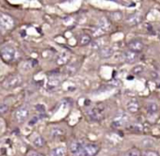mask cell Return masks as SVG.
I'll return each mask as SVG.
<instances>
[{
    "instance_id": "cell-1",
    "label": "cell",
    "mask_w": 160,
    "mask_h": 156,
    "mask_svg": "<svg viewBox=\"0 0 160 156\" xmlns=\"http://www.w3.org/2000/svg\"><path fill=\"white\" fill-rule=\"evenodd\" d=\"M0 56L5 63H11L15 59L16 50L14 47L7 45L0 49Z\"/></svg>"
},
{
    "instance_id": "cell-2",
    "label": "cell",
    "mask_w": 160,
    "mask_h": 156,
    "mask_svg": "<svg viewBox=\"0 0 160 156\" xmlns=\"http://www.w3.org/2000/svg\"><path fill=\"white\" fill-rule=\"evenodd\" d=\"M15 26L14 19L8 14H0V31L8 32Z\"/></svg>"
},
{
    "instance_id": "cell-3",
    "label": "cell",
    "mask_w": 160,
    "mask_h": 156,
    "mask_svg": "<svg viewBox=\"0 0 160 156\" xmlns=\"http://www.w3.org/2000/svg\"><path fill=\"white\" fill-rule=\"evenodd\" d=\"M88 117L93 121H100L105 117V107L102 105H96L90 108L87 111Z\"/></svg>"
},
{
    "instance_id": "cell-4",
    "label": "cell",
    "mask_w": 160,
    "mask_h": 156,
    "mask_svg": "<svg viewBox=\"0 0 160 156\" xmlns=\"http://www.w3.org/2000/svg\"><path fill=\"white\" fill-rule=\"evenodd\" d=\"M22 83H23L22 76L19 74H14V75H12L9 78H7L3 83V87L6 90H13V89H16L19 86H21Z\"/></svg>"
},
{
    "instance_id": "cell-5",
    "label": "cell",
    "mask_w": 160,
    "mask_h": 156,
    "mask_svg": "<svg viewBox=\"0 0 160 156\" xmlns=\"http://www.w3.org/2000/svg\"><path fill=\"white\" fill-rule=\"evenodd\" d=\"M128 122V117L124 113H120L116 115L112 121H111V127L114 129H121L122 127H125Z\"/></svg>"
},
{
    "instance_id": "cell-6",
    "label": "cell",
    "mask_w": 160,
    "mask_h": 156,
    "mask_svg": "<svg viewBox=\"0 0 160 156\" xmlns=\"http://www.w3.org/2000/svg\"><path fill=\"white\" fill-rule=\"evenodd\" d=\"M69 150L73 156H85L84 154V146L79 141L73 140L70 143Z\"/></svg>"
},
{
    "instance_id": "cell-7",
    "label": "cell",
    "mask_w": 160,
    "mask_h": 156,
    "mask_svg": "<svg viewBox=\"0 0 160 156\" xmlns=\"http://www.w3.org/2000/svg\"><path fill=\"white\" fill-rule=\"evenodd\" d=\"M28 117H29V109L27 105H23L19 107L15 112V119L19 123L25 122Z\"/></svg>"
},
{
    "instance_id": "cell-8",
    "label": "cell",
    "mask_w": 160,
    "mask_h": 156,
    "mask_svg": "<svg viewBox=\"0 0 160 156\" xmlns=\"http://www.w3.org/2000/svg\"><path fill=\"white\" fill-rule=\"evenodd\" d=\"M142 22V16L138 13L130 14L125 18V24L130 27H136Z\"/></svg>"
},
{
    "instance_id": "cell-9",
    "label": "cell",
    "mask_w": 160,
    "mask_h": 156,
    "mask_svg": "<svg viewBox=\"0 0 160 156\" xmlns=\"http://www.w3.org/2000/svg\"><path fill=\"white\" fill-rule=\"evenodd\" d=\"M99 146L97 144H86L84 145V154L85 156H95L99 152Z\"/></svg>"
},
{
    "instance_id": "cell-10",
    "label": "cell",
    "mask_w": 160,
    "mask_h": 156,
    "mask_svg": "<svg viewBox=\"0 0 160 156\" xmlns=\"http://www.w3.org/2000/svg\"><path fill=\"white\" fill-rule=\"evenodd\" d=\"M128 49L130 51H133V52L137 53V54H139L140 52L143 51L144 44L138 40H134V41H130L128 43Z\"/></svg>"
},
{
    "instance_id": "cell-11",
    "label": "cell",
    "mask_w": 160,
    "mask_h": 156,
    "mask_svg": "<svg viewBox=\"0 0 160 156\" xmlns=\"http://www.w3.org/2000/svg\"><path fill=\"white\" fill-rule=\"evenodd\" d=\"M114 50L110 46H104L99 50V56L101 58H109L113 56Z\"/></svg>"
},
{
    "instance_id": "cell-12",
    "label": "cell",
    "mask_w": 160,
    "mask_h": 156,
    "mask_svg": "<svg viewBox=\"0 0 160 156\" xmlns=\"http://www.w3.org/2000/svg\"><path fill=\"white\" fill-rule=\"evenodd\" d=\"M123 56H124V59H125V61L127 63L132 64V63H135L137 61V59L138 57V54H137V53H135L133 51L128 50V51H125L124 52Z\"/></svg>"
},
{
    "instance_id": "cell-13",
    "label": "cell",
    "mask_w": 160,
    "mask_h": 156,
    "mask_svg": "<svg viewBox=\"0 0 160 156\" xmlns=\"http://www.w3.org/2000/svg\"><path fill=\"white\" fill-rule=\"evenodd\" d=\"M139 107H140L139 103H138L137 100H135V99L130 100V101L127 103V105H126L127 111H128V112H130V113H133V114H134V113L138 112Z\"/></svg>"
},
{
    "instance_id": "cell-14",
    "label": "cell",
    "mask_w": 160,
    "mask_h": 156,
    "mask_svg": "<svg viewBox=\"0 0 160 156\" xmlns=\"http://www.w3.org/2000/svg\"><path fill=\"white\" fill-rule=\"evenodd\" d=\"M66 154H67L66 148H64V147H57V148H54L50 151L49 156H66Z\"/></svg>"
},
{
    "instance_id": "cell-15",
    "label": "cell",
    "mask_w": 160,
    "mask_h": 156,
    "mask_svg": "<svg viewBox=\"0 0 160 156\" xmlns=\"http://www.w3.org/2000/svg\"><path fill=\"white\" fill-rule=\"evenodd\" d=\"M126 129L128 131H131L134 133H141L143 131V125L138 122H135V123H131V124L127 125Z\"/></svg>"
},
{
    "instance_id": "cell-16",
    "label": "cell",
    "mask_w": 160,
    "mask_h": 156,
    "mask_svg": "<svg viewBox=\"0 0 160 156\" xmlns=\"http://www.w3.org/2000/svg\"><path fill=\"white\" fill-rule=\"evenodd\" d=\"M64 134H65V131L61 127H53L50 131V134L53 138L60 137V136L64 135Z\"/></svg>"
},
{
    "instance_id": "cell-17",
    "label": "cell",
    "mask_w": 160,
    "mask_h": 156,
    "mask_svg": "<svg viewBox=\"0 0 160 156\" xmlns=\"http://www.w3.org/2000/svg\"><path fill=\"white\" fill-rule=\"evenodd\" d=\"M60 85V81L58 79V78H51V79L48 80L47 84H46V88L49 90H56L57 88H58Z\"/></svg>"
},
{
    "instance_id": "cell-18",
    "label": "cell",
    "mask_w": 160,
    "mask_h": 156,
    "mask_svg": "<svg viewBox=\"0 0 160 156\" xmlns=\"http://www.w3.org/2000/svg\"><path fill=\"white\" fill-rule=\"evenodd\" d=\"M99 27H100L102 29H104L106 32H108V31L111 28V23L108 21V18L103 17V18H101V19L99 20Z\"/></svg>"
},
{
    "instance_id": "cell-19",
    "label": "cell",
    "mask_w": 160,
    "mask_h": 156,
    "mask_svg": "<svg viewBox=\"0 0 160 156\" xmlns=\"http://www.w3.org/2000/svg\"><path fill=\"white\" fill-rule=\"evenodd\" d=\"M32 143H33V146L36 147V148H42V147L45 146L46 141H45V139H44L42 135H37V136L33 139Z\"/></svg>"
},
{
    "instance_id": "cell-20",
    "label": "cell",
    "mask_w": 160,
    "mask_h": 156,
    "mask_svg": "<svg viewBox=\"0 0 160 156\" xmlns=\"http://www.w3.org/2000/svg\"><path fill=\"white\" fill-rule=\"evenodd\" d=\"M92 42V36L89 34H82L81 36L79 37V44L85 46L88 45Z\"/></svg>"
},
{
    "instance_id": "cell-21",
    "label": "cell",
    "mask_w": 160,
    "mask_h": 156,
    "mask_svg": "<svg viewBox=\"0 0 160 156\" xmlns=\"http://www.w3.org/2000/svg\"><path fill=\"white\" fill-rule=\"evenodd\" d=\"M106 33H107V32H106L104 29H102L99 26L92 29V35L94 38H96V39H100V38H101L102 36H104Z\"/></svg>"
},
{
    "instance_id": "cell-22",
    "label": "cell",
    "mask_w": 160,
    "mask_h": 156,
    "mask_svg": "<svg viewBox=\"0 0 160 156\" xmlns=\"http://www.w3.org/2000/svg\"><path fill=\"white\" fill-rule=\"evenodd\" d=\"M69 58H70V54H68L67 52L62 53V54L58 57L57 63H58V65H64V64H66V63L68 62Z\"/></svg>"
},
{
    "instance_id": "cell-23",
    "label": "cell",
    "mask_w": 160,
    "mask_h": 156,
    "mask_svg": "<svg viewBox=\"0 0 160 156\" xmlns=\"http://www.w3.org/2000/svg\"><path fill=\"white\" fill-rule=\"evenodd\" d=\"M158 111V105L154 102H151L147 105V112L149 114H155Z\"/></svg>"
},
{
    "instance_id": "cell-24",
    "label": "cell",
    "mask_w": 160,
    "mask_h": 156,
    "mask_svg": "<svg viewBox=\"0 0 160 156\" xmlns=\"http://www.w3.org/2000/svg\"><path fill=\"white\" fill-rule=\"evenodd\" d=\"M122 156H140V152L138 149H131L123 152Z\"/></svg>"
},
{
    "instance_id": "cell-25",
    "label": "cell",
    "mask_w": 160,
    "mask_h": 156,
    "mask_svg": "<svg viewBox=\"0 0 160 156\" xmlns=\"http://www.w3.org/2000/svg\"><path fill=\"white\" fill-rule=\"evenodd\" d=\"M92 47L94 48V49H99L100 50L101 48L104 47V41L101 40V38L100 39H96L95 41H92Z\"/></svg>"
},
{
    "instance_id": "cell-26",
    "label": "cell",
    "mask_w": 160,
    "mask_h": 156,
    "mask_svg": "<svg viewBox=\"0 0 160 156\" xmlns=\"http://www.w3.org/2000/svg\"><path fill=\"white\" fill-rule=\"evenodd\" d=\"M77 71V67H76V63H73V64H70L69 67L66 69V72L69 74V75H73L75 72Z\"/></svg>"
},
{
    "instance_id": "cell-27",
    "label": "cell",
    "mask_w": 160,
    "mask_h": 156,
    "mask_svg": "<svg viewBox=\"0 0 160 156\" xmlns=\"http://www.w3.org/2000/svg\"><path fill=\"white\" fill-rule=\"evenodd\" d=\"M153 146V141L150 138H144L142 140V147L146 149H150Z\"/></svg>"
},
{
    "instance_id": "cell-28",
    "label": "cell",
    "mask_w": 160,
    "mask_h": 156,
    "mask_svg": "<svg viewBox=\"0 0 160 156\" xmlns=\"http://www.w3.org/2000/svg\"><path fill=\"white\" fill-rule=\"evenodd\" d=\"M143 71H144V67H143L142 65H137L136 67H134V68L132 69V72H133L134 74H137V75L141 74Z\"/></svg>"
},
{
    "instance_id": "cell-29",
    "label": "cell",
    "mask_w": 160,
    "mask_h": 156,
    "mask_svg": "<svg viewBox=\"0 0 160 156\" xmlns=\"http://www.w3.org/2000/svg\"><path fill=\"white\" fill-rule=\"evenodd\" d=\"M9 110H10V107L8 105H6V104L0 105V115H4V114L8 113Z\"/></svg>"
},
{
    "instance_id": "cell-30",
    "label": "cell",
    "mask_w": 160,
    "mask_h": 156,
    "mask_svg": "<svg viewBox=\"0 0 160 156\" xmlns=\"http://www.w3.org/2000/svg\"><path fill=\"white\" fill-rule=\"evenodd\" d=\"M142 156H159L158 152H156L155 150H152V149H148L145 150L142 153Z\"/></svg>"
},
{
    "instance_id": "cell-31",
    "label": "cell",
    "mask_w": 160,
    "mask_h": 156,
    "mask_svg": "<svg viewBox=\"0 0 160 156\" xmlns=\"http://www.w3.org/2000/svg\"><path fill=\"white\" fill-rule=\"evenodd\" d=\"M111 16L113 17L114 21L118 22V21H120L122 18V12H114V13H112Z\"/></svg>"
},
{
    "instance_id": "cell-32",
    "label": "cell",
    "mask_w": 160,
    "mask_h": 156,
    "mask_svg": "<svg viewBox=\"0 0 160 156\" xmlns=\"http://www.w3.org/2000/svg\"><path fill=\"white\" fill-rule=\"evenodd\" d=\"M27 156H44V155L40 152H37V151H30L28 153Z\"/></svg>"
},
{
    "instance_id": "cell-33",
    "label": "cell",
    "mask_w": 160,
    "mask_h": 156,
    "mask_svg": "<svg viewBox=\"0 0 160 156\" xmlns=\"http://www.w3.org/2000/svg\"><path fill=\"white\" fill-rule=\"evenodd\" d=\"M32 120H33V121H30L29 124H34V123H36V122L38 121V118H37V117H34V118L32 119Z\"/></svg>"
},
{
    "instance_id": "cell-34",
    "label": "cell",
    "mask_w": 160,
    "mask_h": 156,
    "mask_svg": "<svg viewBox=\"0 0 160 156\" xmlns=\"http://www.w3.org/2000/svg\"><path fill=\"white\" fill-rule=\"evenodd\" d=\"M158 37H159V39H160V30L158 31Z\"/></svg>"
},
{
    "instance_id": "cell-35",
    "label": "cell",
    "mask_w": 160,
    "mask_h": 156,
    "mask_svg": "<svg viewBox=\"0 0 160 156\" xmlns=\"http://www.w3.org/2000/svg\"><path fill=\"white\" fill-rule=\"evenodd\" d=\"M1 42H2V38L0 37V43H1Z\"/></svg>"
}]
</instances>
